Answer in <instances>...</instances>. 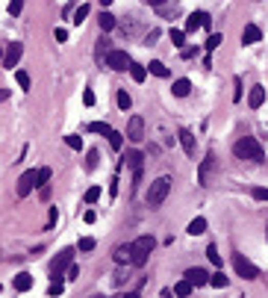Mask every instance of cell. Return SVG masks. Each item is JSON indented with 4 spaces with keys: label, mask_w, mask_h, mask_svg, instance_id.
I'll use <instances>...</instances> for the list:
<instances>
[{
    "label": "cell",
    "mask_w": 268,
    "mask_h": 298,
    "mask_svg": "<svg viewBox=\"0 0 268 298\" xmlns=\"http://www.w3.org/2000/svg\"><path fill=\"white\" fill-rule=\"evenodd\" d=\"M233 154L239 156V160H251V163H262V160H265L262 145H259L254 136H242V139L233 145Z\"/></svg>",
    "instance_id": "cell-1"
},
{
    "label": "cell",
    "mask_w": 268,
    "mask_h": 298,
    "mask_svg": "<svg viewBox=\"0 0 268 298\" xmlns=\"http://www.w3.org/2000/svg\"><path fill=\"white\" fill-rule=\"evenodd\" d=\"M153 236H139L133 245H130V263L133 266H145V263L151 260V251H153Z\"/></svg>",
    "instance_id": "cell-2"
},
{
    "label": "cell",
    "mask_w": 268,
    "mask_h": 298,
    "mask_svg": "<svg viewBox=\"0 0 268 298\" xmlns=\"http://www.w3.org/2000/svg\"><path fill=\"white\" fill-rule=\"evenodd\" d=\"M168 192H171V177H156L151 183L148 195H145V201L151 204V207H159V204L168 198Z\"/></svg>",
    "instance_id": "cell-3"
},
{
    "label": "cell",
    "mask_w": 268,
    "mask_h": 298,
    "mask_svg": "<svg viewBox=\"0 0 268 298\" xmlns=\"http://www.w3.org/2000/svg\"><path fill=\"white\" fill-rule=\"evenodd\" d=\"M233 266H236V272H239V277H245V281H257L259 277V269L251 260H245L242 254H236L233 257Z\"/></svg>",
    "instance_id": "cell-4"
},
{
    "label": "cell",
    "mask_w": 268,
    "mask_h": 298,
    "mask_svg": "<svg viewBox=\"0 0 268 298\" xmlns=\"http://www.w3.org/2000/svg\"><path fill=\"white\" fill-rule=\"evenodd\" d=\"M106 65L112 68V71H127L130 68V56L124 50H109L106 53Z\"/></svg>",
    "instance_id": "cell-5"
},
{
    "label": "cell",
    "mask_w": 268,
    "mask_h": 298,
    "mask_svg": "<svg viewBox=\"0 0 268 298\" xmlns=\"http://www.w3.org/2000/svg\"><path fill=\"white\" fill-rule=\"evenodd\" d=\"M21 53H24V45H21V42H9V48H6V53H3L6 68H15V65L21 62Z\"/></svg>",
    "instance_id": "cell-6"
},
{
    "label": "cell",
    "mask_w": 268,
    "mask_h": 298,
    "mask_svg": "<svg viewBox=\"0 0 268 298\" xmlns=\"http://www.w3.org/2000/svg\"><path fill=\"white\" fill-rule=\"evenodd\" d=\"M71 260H74V251H71V248L59 251V257H56V260H53V266H50V272H53V277H59V274L65 272Z\"/></svg>",
    "instance_id": "cell-7"
},
{
    "label": "cell",
    "mask_w": 268,
    "mask_h": 298,
    "mask_svg": "<svg viewBox=\"0 0 268 298\" xmlns=\"http://www.w3.org/2000/svg\"><path fill=\"white\" fill-rule=\"evenodd\" d=\"M127 139H130V142H141V139H145V121H141L139 115H133V118H130Z\"/></svg>",
    "instance_id": "cell-8"
},
{
    "label": "cell",
    "mask_w": 268,
    "mask_h": 298,
    "mask_svg": "<svg viewBox=\"0 0 268 298\" xmlns=\"http://www.w3.org/2000/svg\"><path fill=\"white\" fill-rule=\"evenodd\" d=\"M212 168H215V156L207 154V160H203V163H200V168H198V183H200V186H210Z\"/></svg>",
    "instance_id": "cell-9"
},
{
    "label": "cell",
    "mask_w": 268,
    "mask_h": 298,
    "mask_svg": "<svg viewBox=\"0 0 268 298\" xmlns=\"http://www.w3.org/2000/svg\"><path fill=\"white\" fill-rule=\"evenodd\" d=\"M33 189H35V171H24L21 180H18V198H27Z\"/></svg>",
    "instance_id": "cell-10"
},
{
    "label": "cell",
    "mask_w": 268,
    "mask_h": 298,
    "mask_svg": "<svg viewBox=\"0 0 268 298\" xmlns=\"http://www.w3.org/2000/svg\"><path fill=\"white\" fill-rule=\"evenodd\" d=\"M124 160H127V166L133 168V180L139 183V180H141V160H145V156H141L139 151H127V156H124Z\"/></svg>",
    "instance_id": "cell-11"
},
{
    "label": "cell",
    "mask_w": 268,
    "mask_h": 298,
    "mask_svg": "<svg viewBox=\"0 0 268 298\" xmlns=\"http://www.w3.org/2000/svg\"><path fill=\"white\" fill-rule=\"evenodd\" d=\"M177 136H180V145H183V151H186L189 156H195V136H192V130H186V127H183V130L177 133Z\"/></svg>",
    "instance_id": "cell-12"
},
{
    "label": "cell",
    "mask_w": 268,
    "mask_h": 298,
    "mask_svg": "<svg viewBox=\"0 0 268 298\" xmlns=\"http://www.w3.org/2000/svg\"><path fill=\"white\" fill-rule=\"evenodd\" d=\"M186 281L192 286H203L207 281H210V274L203 272V269H189V272H186Z\"/></svg>",
    "instance_id": "cell-13"
},
{
    "label": "cell",
    "mask_w": 268,
    "mask_h": 298,
    "mask_svg": "<svg viewBox=\"0 0 268 298\" xmlns=\"http://www.w3.org/2000/svg\"><path fill=\"white\" fill-rule=\"evenodd\" d=\"M259 38H262V33H259L257 24H248L245 30H242V42H245V45H257Z\"/></svg>",
    "instance_id": "cell-14"
},
{
    "label": "cell",
    "mask_w": 268,
    "mask_h": 298,
    "mask_svg": "<svg viewBox=\"0 0 268 298\" xmlns=\"http://www.w3.org/2000/svg\"><path fill=\"white\" fill-rule=\"evenodd\" d=\"M248 104H251L254 109H259L262 104H265V89H262V86H254L251 95H248Z\"/></svg>",
    "instance_id": "cell-15"
},
{
    "label": "cell",
    "mask_w": 268,
    "mask_h": 298,
    "mask_svg": "<svg viewBox=\"0 0 268 298\" xmlns=\"http://www.w3.org/2000/svg\"><path fill=\"white\" fill-rule=\"evenodd\" d=\"M12 286H15V289H18V292H27V289H30V286H33V274L21 272V274H18V277H15V281H12Z\"/></svg>",
    "instance_id": "cell-16"
},
{
    "label": "cell",
    "mask_w": 268,
    "mask_h": 298,
    "mask_svg": "<svg viewBox=\"0 0 268 298\" xmlns=\"http://www.w3.org/2000/svg\"><path fill=\"white\" fill-rule=\"evenodd\" d=\"M203 230H207V218H203V215H198V218L189 222V233H192V236H198V233H203Z\"/></svg>",
    "instance_id": "cell-17"
},
{
    "label": "cell",
    "mask_w": 268,
    "mask_h": 298,
    "mask_svg": "<svg viewBox=\"0 0 268 298\" xmlns=\"http://www.w3.org/2000/svg\"><path fill=\"white\" fill-rule=\"evenodd\" d=\"M97 24H100V30H104V33H109V30L115 27V15H112V12H100Z\"/></svg>",
    "instance_id": "cell-18"
},
{
    "label": "cell",
    "mask_w": 268,
    "mask_h": 298,
    "mask_svg": "<svg viewBox=\"0 0 268 298\" xmlns=\"http://www.w3.org/2000/svg\"><path fill=\"white\" fill-rule=\"evenodd\" d=\"M189 92H192V83H189L186 77H183V80H174V95L177 97H186Z\"/></svg>",
    "instance_id": "cell-19"
},
{
    "label": "cell",
    "mask_w": 268,
    "mask_h": 298,
    "mask_svg": "<svg viewBox=\"0 0 268 298\" xmlns=\"http://www.w3.org/2000/svg\"><path fill=\"white\" fill-rule=\"evenodd\" d=\"M86 15H89V3H80V6L74 9V18H71V21H74V24L80 27L83 21H86Z\"/></svg>",
    "instance_id": "cell-20"
},
{
    "label": "cell",
    "mask_w": 268,
    "mask_h": 298,
    "mask_svg": "<svg viewBox=\"0 0 268 298\" xmlns=\"http://www.w3.org/2000/svg\"><path fill=\"white\" fill-rule=\"evenodd\" d=\"M106 136H109V145H112V151H121V148H124V136H121L118 130H109Z\"/></svg>",
    "instance_id": "cell-21"
},
{
    "label": "cell",
    "mask_w": 268,
    "mask_h": 298,
    "mask_svg": "<svg viewBox=\"0 0 268 298\" xmlns=\"http://www.w3.org/2000/svg\"><path fill=\"white\" fill-rule=\"evenodd\" d=\"M130 74H133V80H136V83H141V80L148 77V68H145V65H133V62H130Z\"/></svg>",
    "instance_id": "cell-22"
},
{
    "label": "cell",
    "mask_w": 268,
    "mask_h": 298,
    "mask_svg": "<svg viewBox=\"0 0 268 298\" xmlns=\"http://www.w3.org/2000/svg\"><path fill=\"white\" fill-rule=\"evenodd\" d=\"M115 263H121V266L130 263V245H118L115 248Z\"/></svg>",
    "instance_id": "cell-23"
},
{
    "label": "cell",
    "mask_w": 268,
    "mask_h": 298,
    "mask_svg": "<svg viewBox=\"0 0 268 298\" xmlns=\"http://www.w3.org/2000/svg\"><path fill=\"white\" fill-rule=\"evenodd\" d=\"M148 68H151V74H156V77H168V68H165V62H159V59H153Z\"/></svg>",
    "instance_id": "cell-24"
},
{
    "label": "cell",
    "mask_w": 268,
    "mask_h": 298,
    "mask_svg": "<svg viewBox=\"0 0 268 298\" xmlns=\"http://www.w3.org/2000/svg\"><path fill=\"white\" fill-rule=\"evenodd\" d=\"M210 284H212V286H218V289H224V286H227V274L218 269L215 274H210Z\"/></svg>",
    "instance_id": "cell-25"
},
{
    "label": "cell",
    "mask_w": 268,
    "mask_h": 298,
    "mask_svg": "<svg viewBox=\"0 0 268 298\" xmlns=\"http://www.w3.org/2000/svg\"><path fill=\"white\" fill-rule=\"evenodd\" d=\"M50 180V168H35V186H47Z\"/></svg>",
    "instance_id": "cell-26"
},
{
    "label": "cell",
    "mask_w": 268,
    "mask_h": 298,
    "mask_svg": "<svg viewBox=\"0 0 268 298\" xmlns=\"http://www.w3.org/2000/svg\"><path fill=\"white\" fill-rule=\"evenodd\" d=\"M198 27H200V12H192V15H189L186 30H183V33H192V30H198Z\"/></svg>",
    "instance_id": "cell-27"
},
{
    "label": "cell",
    "mask_w": 268,
    "mask_h": 298,
    "mask_svg": "<svg viewBox=\"0 0 268 298\" xmlns=\"http://www.w3.org/2000/svg\"><path fill=\"white\" fill-rule=\"evenodd\" d=\"M192 289H195V286L189 284V281H180V284L174 286V295H192Z\"/></svg>",
    "instance_id": "cell-28"
},
{
    "label": "cell",
    "mask_w": 268,
    "mask_h": 298,
    "mask_svg": "<svg viewBox=\"0 0 268 298\" xmlns=\"http://www.w3.org/2000/svg\"><path fill=\"white\" fill-rule=\"evenodd\" d=\"M89 130H92V133H109L112 127H109L106 121H92V124H89Z\"/></svg>",
    "instance_id": "cell-29"
},
{
    "label": "cell",
    "mask_w": 268,
    "mask_h": 298,
    "mask_svg": "<svg viewBox=\"0 0 268 298\" xmlns=\"http://www.w3.org/2000/svg\"><path fill=\"white\" fill-rule=\"evenodd\" d=\"M118 107H121V109H130V107H133V97H130L127 92H118Z\"/></svg>",
    "instance_id": "cell-30"
},
{
    "label": "cell",
    "mask_w": 268,
    "mask_h": 298,
    "mask_svg": "<svg viewBox=\"0 0 268 298\" xmlns=\"http://www.w3.org/2000/svg\"><path fill=\"white\" fill-rule=\"evenodd\" d=\"M15 80H18L21 89H30V74H27V71H15Z\"/></svg>",
    "instance_id": "cell-31"
},
{
    "label": "cell",
    "mask_w": 268,
    "mask_h": 298,
    "mask_svg": "<svg viewBox=\"0 0 268 298\" xmlns=\"http://www.w3.org/2000/svg\"><path fill=\"white\" fill-rule=\"evenodd\" d=\"M207 257H210V263L221 266V254H218V248H215V245H210V248H207Z\"/></svg>",
    "instance_id": "cell-32"
},
{
    "label": "cell",
    "mask_w": 268,
    "mask_h": 298,
    "mask_svg": "<svg viewBox=\"0 0 268 298\" xmlns=\"http://www.w3.org/2000/svg\"><path fill=\"white\" fill-rule=\"evenodd\" d=\"M171 42H174L177 48H183V42H186V33H183V30H171Z\"/></svg>",
    "instance_id": "cell-33"
},
{
    "label": "cell",
    "mask_w": 268,
    "mask_h": 298,
    "mask_svg": "<svg viewBox=\"0 0 268 298\" xmlns=\"http://www.w3.org/2000/svg\"><path fill=\"white\" fill-rule=\"evenodd\" d=\"M21 9H24V0H9V15H12V18L21 15Z\"/></svg>",
    "instance_id": "cell-34"
},
{
    "label": "cell",
    "mask_w": 268,
    "mask_h": 298,
    "mask_svg": "<svg viewBox=\"0 0 268 298\" xmlns=\"http://www.w3.org/2000/svg\"><path fill=\"white\" fill-rule=\"evenodd\" d=\"M221 42H224V38L218 36V33H212V36L207 38V50H215V48H218V45H221Z\"/></svg>",
    "instance_id": "cell-35"
},
{
    "label": "cell",
    "mask_w": 268,
    "mask_h": 298,
    "mask_svg": "<svg viewBox=\"0 0 268 298\" xmlns=\"http://www.w3.org/2000/svg\"><path fill=\"white\" fill-rule=\"evenodd\" d=\"M65 145H68V148H74V151H80V148H83V139H80V136H65Z\"/></svg>",
    "instance_id": "cell-36"
},
{
    "label": "cell",
    "mask_w": 268,
    "mask_h": 298,
    "mask_svg": "<svg viewBox=\"0 0 268 298\" xmlns=\"http://www.w3.org/2000/svg\"><path fill=\"white\" fill-rule=\"evenodd\" d=\"M97 198H100V189H97V186H92V189L86 192V204H94Z\"/></svg>",
    "instance_id": "cell-37"
},
{
    "label": "cell",
    "mask_w": 268,
    "mask_h": 298,
    "mask_svg": "<svg viewBox=\"0 0 268 298\" xmlns=\"http://www.w3.org/2000/svg\"><path fill=\"white\" fill-rule=\"evenodd\" d=\"M80 277V266L77 263H68V281H77Z\"/></svg>",
    "instance_id": "cell-38"
},
{
    "label": "cell",
    "mask_w": 268,
    "mask_h": 298,
    "mask_svg": "<svg viewBox=\"0 0 268 298\" xmlns=\"http://www.w3.org/2000/svg\"><path fill=\"white\" fill-rule=\"evenodd\" d=\"M254 198H257V201H268V189L265 186H257V189H254Z\"/></svg>",
    "instance_id": "cell-39"
},
{
    "label": "cell",
    "mask_w": 268,
    "mask_h": 298,
    "mask_svg": "<svg viewBox=\"0 0 268 298\" xmlns=\"http://www.w3.org/2000/svg\"><path fill=\"white\" fill-rule=\"evenodd\" d=\"M94 248V239L92 236H83L80 239V251H92Z\"/></svg>",
    "instance_id": "cell-40"
},
{
    "label": "cell",
    "mask_w": 268,
    "mask_h": 298,
    "mask_svg": "<svg viewBox=\"0 0 268 298\" xmlns=\"http://www.w3.org/2000/svg\"><path fill=\"white\" fill-rule=\"evenodd\" d=\"M94 166H97V151H89V160H86V168L92 171Z\"/></svg>",
    "instance_id": "cell-41"
},
{
    "label": "cell",
    "mask_w": 268,
    "mask_h": 298,
    "mask_svg": "<svg viewBox=\"0 0 268 298\" xmlns=\"http://www.w3.org/2000/svg\"><path fill=\"white\" fill-rule=\"evenodd\" d=\"M83 101H86V107H94V92H92V89H86V95H83Z\"/></svg>",
    "instance_id": "cell-42"
},
{
    "label": "cell",
    "mask_w": 268,
    "mask_h": 298,
    "mask_svg": "<svg viewBox=\"0 0 268 298\" xmlns=\"http://www.w3.org/2000/svg\"><path fill=\"white\" fill-rule=\"evenodd\" d=\"M47 292H50V295H59V292H62V284H59V281H53V284H50V289H47Z\"/></svg>",
    "instance_id": "cell-43"
},
{
    "label": "cell",
    "mask_w": 268,
    "mask_h": 298,
    "mask_svg": "<svg viewBox=\"0 0 268 298\" xmlns=\"http://www.w3.org/2000/svg\"><path fill=\"white\" fill-rule=\"evenodd\" d=\"M56 218H59L56 207H50V222H47V227H53V225H56Z\"/></svg>",
    "instance_id": "cell-44"
},
{
    "label": "cell",
    "mask_w": 268,
    "mask_h": 298,
    "mask_svg": "<svg viewBox=\"0 0 268 298\" xmlns=\"http://www.w3.org/2000/svg\"><path fill=\"white\" fill-rule=\"evenodd\" d=\"M56 42H68V30L59 27V30H56Z\"/></svg>",
    "instance_id": "cell-45"
},
{
    "label": "cell",
    "mask_w": 268,
    "mask_h": 298,
    "mask_svg": "<svg viewBox=\"0 0 268 298\" xmlns=\"http://www.w3.org/2000/svg\"><path fill=\"white\" fill-rule=\"evenodd\" d=\"M200 27H203V30H210V15H207V12H200Z\"/></svg>",
    "instance_id": "cell-46"
},
{
    "label": "cell",
    "mask_w": 268,
    "mask_h": 298,
    "mask_svg": "<svg viewBox=\"0 0 268 298\" xmlns=\"http://www.w3.org/2000/svg\"><path fill=\"white\" fill-rule=\"evenodd\" d=\"M239 97H242V83L236 80V92H233V101H239Z\"/></svg>",
    "instance_id": "cell-47"
},
{
    "label": "cell",
    "mask_w": 268,
    "mask_h": 298,
    "mask_svg": "<svg viewBox=\"0 0 268 298\" xmlns=\"http://www.w3.org/2000/svg\"><path fill=\"white\" fill-rule=\"evenodd\" d=\"M148 3H153V6H159V3H165V0H148Z\"/></svg>",
    "instance_id": "cell-48"
},
{
    "label": "cell",
    "mask_w": 268,
    "mask_h": 298,
    "mask_svg": "<svg viewBox=\"0 0 268 298\" xmlns=\"http://www.w3.org/2000/svg\"><path fill=\"white\" fill-rule=\"evenodd\" d=\"M109 3H112V0H100V6H109Z\"/></svg>",
    "instance_id": "cell-49"
},
{
    "label": "cell",
    "mask_w": 268,
    "mask_h": 298,
    "mask_svg": "<svg viewBox=\"0 0 268 298\" xmlns=\"http://www.w3.org/2000/svg\"><path fill=\"white\" fill-rule=\"evenodd\" d=\"M0 101H6V92H3V89H0Z\"/></svg>",
    "instance_id": "cell-50"
},
{
    "label": "cell",
    "mask_w": 268,
    "mask_h": 298,
    "mask_svg": "<svg viewBox=\"0 0 268 298\" xmlns=\"http://www.w3.org/2000/svg\"><path fill=\"white\" fill-rule=\"evenodd\" d=\"M0 56H3V50H0Z\"/></svg>",
    "instance_id": "cell-51"
},
{
    "label": "cell",
    "mask_w": 268,
    "mask_h": 298,
    "mask_svg": "<svg viewBox=\"0 0 268 298\" xmlns=\"http://www.w3.org/2000/svg\"><path fill=\"white\" fill-rule=\"evenodd\" d=\"M265 233H268V227H265Z\"/></svg>",
    "instance_id": "cell-52"
}]
</instances>
